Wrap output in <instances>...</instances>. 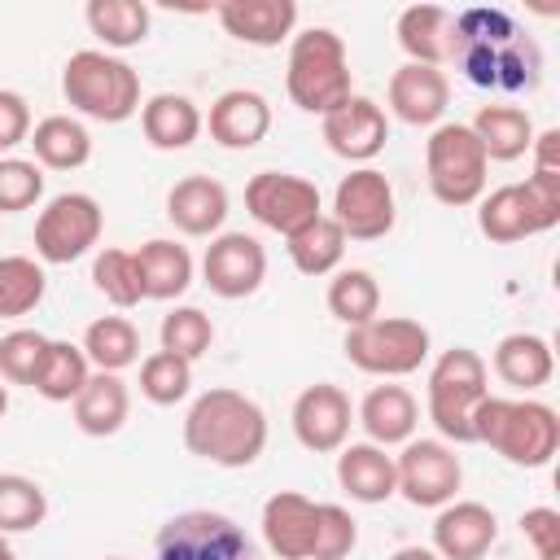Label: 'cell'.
Masks as SVG:
<instances>
[{"mask_svg":"<svg viewBox=\"0 0 560 560\" xmlns=\"http://www.w3.org/2000/svg\"><path fill=\"white\" fill-rule=\"evenodd\" d=\"M201 127H206L201 109L179 92H158V96H149L140 105V131H144V140L153 149H166V153L171 149H188L201 136Z\"/></svg>","mask_w":560,"mask_h":560,"instance_id":"obj_27","label":"cell"},{"mask_svg":"<svg viewBox=\"0 0 560 560\" xmlns=\"http://www.w3.org/2000/svg\"><path fill=\"white\" fill-rule=\"evenodd\" d=\"M486 381H490L486 359L468 346H451L433 363V372H429V420L446 442H455V446L472 442V411L490 394Z\"/></svg>","mask_w":560,"mask_h":560,"instance_id":"obj_5","label":"cell"},{"mask_svg":"<svg viewBox=\"0 0 560 560\" xmlns=\"http://www.w3.org/2000/svg\"><path fill=\"white\" fill-rule=\"evenodd\" d=\"M0 547H4V534H0Z\"/></svg>","mask_w":560,"mask_h":560,"instance_id":"obj_54","label":"cell"},{"mask_svg":"<svg viewBox=\"0 0 560 560\" xmlns=\"http://www.w3.org/2000/svg\"><path fill=\"white\" fill-rule=\"evenodd\" d=\"M52 337L35 332V328H13L0 337V381L9 385H35V372H39V359L48 350Z\"/></svg>","mask_w":560,"mask_h":560,"instance_id":"obj_42","label":"cell"},{"mask_svg":"<svg viewBox=\"0 0 560 560\" xmlns=\"http://www.w3.org/2000/svg\"><path fill=\"white\" fill-rule=\"evenodd\" d=\"M105 560H122V556H105Z\"/></svg>","mask_w":560,"mask_h":560,"instance_id":"obj_53","label":"cell"},{"mask_svg":"<svg viewBox=\"0 0 560 560\" xmlns=\"http://www.w3.org/2000/svg\"><path fill=\"white\" fill-rule=\"evenodd\" d=\"M499 538V521L477 499H451L438 508L433 521V551L438 560H481Z\"/></svg>","mask_w":560,"mask_h":560,"instance_id":"obj_16","label":"cell"},{"mask_svg":"<svg viewBox=\"0 0 560 560\" xmlns=\"http://www.w3.org/2000/svg\"><path fill=\"white\" fill-rule=\"evenodd\" d=\"M398 48L407 52V61L416 66H446L455 61V13H446L442 4H411L398 13Z\"/></svg>","mask_w":560,"mask_h":560,"instance_id":"obj_20","label":"cell"},{"mask_svg":"<svg viewBox=\"0 0 560 560\" xmlns=\"http://www.w3.org/2000/svg\"><path fill=\"white\" fill-rule=\"evenodd\" d=\"M92 284L118 306V311H131L144 302V289H140V271H136V254L131 249H101L92 258Z\"/></svg>","mask_w":560,"mask_h":560,"instance_id":"obj_39","label":"cell"},{"mask_svg":"<svg viewBox=\"0 0 560 560\" xmlns=\"http://www.w3.org/2000/svg\"><path fill=\"white\" fill-rule=\"evenodd\" d=\"M105 228V210L92 192H57L35 219V254L44 262H74L83 258Z\"/></svg>","mask_w":560,"mask_h":560,"instance_id":"obj_9","label":"cell"},{"mask_svg":"<svg viewBox=\"0 0 560 560\" xmlns=\"http://www.w3.org/2000/svg\"><path fill=\"white\" fill-rule=\"evenodd\" d=\"M293 438L315 451V455H328V451H341L346 438H350V424H354V407H350V394L332 381H315L306 385L298 398H293Z\"/></svg>","mask_w":560,"mask_h":560,"instance_id":"obj_13","label":"cell"},{"mask_svg":"<svg viewBox=\"0 0 560 560\" xmlns=\"http://www.w3.org/2000/svg\"><path fill=\"white\" fill-rule=\"evenodd\" d=\"M490 162H516L534 144V118L521 105H481L468 122Z\"/></svg>","mask_w":560,"mask_h":560,"instance_id":"obj_28","label":"cell"},{"mask_svg":"<svg viewBox=\"0 0 560 560\" xmlns=\"http://www.w3.org/2000/svg\"><path fill=\"white\" fill-rule=\"evenodd\" d=\"M228 188L210 175H184L171 192H166V219L184 232V236H214L228 219Z\"/></svg>","mask_w":560,"mask_h":560,"instance_id":"obj_22","label":"cell"},{"mask_svg":"<svg viewBox=\"0 0 560 560\" xmlns=\"http://www.w3.org/2000/svg\"><path fill=\"white\" fill-rule=\"evenodd\" d=\"M472 442H486L516 468H547L560 451V416L538 398L486 394L472 411Z\"/></svg>","mask_w":560,"mask_h":560,"instance_id":"obj_2","label":"cell"},{"mask_svg":"<svg viewBox=\"0 0 560 560\" xmlns=\"http://www.w3.org/2000/svg\"><path fill=\"white\" fill-rule=\"evenodd\" d=\"M0 560H18V556H13V547H9V542H4V547H0Z\"/></svg>","mask_w":560,"mask_h":560,"instance_id":"obj_52","label":"cell"},{"mask_svg":"<svg viewBox=\"0 0 560 560\" xmlns=\"http://www.w3.org/2000/svg\"><path fill=\"white\" fill-rule=\"evenodd\" d=\"M389 140V118L372 96H350L324 114V144L346 162H372Z\"/></svg>","mask_w":560,"mask_h":560,"instance_id":"obj_15","label":"cell"},{"mask_svg":"<svg viewBox=\"0 0 560 560\" xmlns=\"http://www.w3.org/2000/svg\"><path fill=\"white\" fill-rule=\"evenodd\" d=\"M44 516H48L44 486L22 472H0V534H26L44 525Z\"/></svg>","mask_w":560,"mask_h":560,"instance_id":"obj_38","label":"cell"},{"mask_svg":"<svg viewBox=\"0 0 560 560\" xmlns=\"http://www.w3.org/2000/svg\"><path fill=\"white\" fill-rule=\"evenodd\" d=\"M83 354L92 363V372H122L140 359V332L127 315H101L83 328Z\"/></svg>","mask_w":560,"mask_h":560,"instance_id":"obj_31","label":"cell"},{"mask_svg":"<svg viewBox=\"0 0 560 560\" xmlns=\"http://www.w3.org/2000/svg\"><path fill=\"white\" fill-rule=\"evenodd\" d=\"M136 271H140V289L153 302H171L192 284V254L179 241H144L136 249Z\"/></svg>","mask_w":560,"mask_h":560,"instance_id":"obj_29","label":"cell"},{"mask_svg":"<svg viewBox=\"0 0 560 560\" xmlns=\"http://www.w3.org/2000/svg\"><path fill=\"white\" fill-rule=\"evenodd\" d=\"M192 389V363L171 354V350H153L144 363H140V394L158 407H175L184 402Z\"/></svg>","mask_w":560,"mask_h":560,"instance_id":"obj_40","label":"cell"},{"mask_svg":"<svg viewBox=\"0 0 560 560\" xmlns=\"http://www.w3.org/2000/svg\"><path fill=\"white\" fill-rule=\"evenodd\" d=\"M359 542V525L341 503H319V521H315V551L311 560H346Z\"/></svg>","mask_w":560,"mask_h":560,"instance_id":"obj_45","label":"cell"},{"mask_svg":"<svg viewBox=\"0 0 560 560\" xmlns=\"http://www.w3.org/2000/svg\"><path fill=\"white\" fill-rule=\"evenodd\" d=\"M389 560H438V551L433 547H398Z\"/></svg>","mask_w":560,"mask_h":560,"instance_id":"obj_50","label":"cell"},{"mask_svg":"<svg viewBox=\"0 0 560 560\" xmlns=\"http://www.w3.org/2000/svg\"><path fill=\"white\" fill-rule=\"evenodd\" d=\"M328 311L346 324V328H359L368 319L381 315V284L368 267H341L332 280H328Z\"/></svg>","mask_w":560,"mask_h":560,"instance_id":"obj_35","label":"cell"},{"mask_svg":"<svg viewBox=\"0 0 560 560\" xmlns=\"http://www.w3.org/2000/svg\"><path fill=\"white\" fill-rule=\"evenodd\" d=\"M289 101L306 114H332L354 96L350 88V61H346V39L328 26H306L289 44V70H284Z\"/></svg>","mask_w":560,"mask_h":560,"instance_id":"obj_3","label":"cell"},{"mask_svg":"<svg viewBox=\"0 0 560 560\" xmlns=\"http://www.w3.org/2000/svg\"><path fill=\"white\" fill-rule=\"evenodd\" d=\"M44 197V166L26 158H0V214L31 210Z\"/></svg>","mask_w":560,"mask_h":560,"instance_id":"obj_43","label":"cell"},{"mask_svg":"<svg viewBox=\"0 0 560 560\" xmlns=\"http://www.w3.org/2000/svg\"><path fill=\"white\" fill-rule=\"evenodd\" d=\"M424 175L429 192L442 206H477L486 197V175L490 158L468 131V122H438L433 136L424 140Z\"/></svg>","mask_w":560,"mask_h":560,"instance_id":"obj_6","label":"cell"},{"mask_svg":"<svg viewBox=\"0 0 560 560\" xmlns=\"http://www.w3.org/2000/svg\"><path fill=\"white\" fill-rule=\"evenodd\" d=\"M521 201H525V219H529V232H551L560 223V175H538L529 171L525 184H521Z\"/></svg>","mask_w":560,"mask_h":560,"instance_id":"obj_46","label":"cell"},{"mask_svg":"<svg viewBox=\"0 0 560 560\" xmlns=\"http://www.w3.org/2000/svg\"><path fill=\"white\" fill-rule=\"evenodd\" d=\"M70 407H74V424L88 438H114L127 424L131 394H127V385H122L118 372H92L88 385L79 389V398Z\"/></svg>","mask_w":560,"mask_h":560,"instance_id":"obj_26","label":"cell"},{"mask_svg":"<svg viewBox=\"0 0 560 560\" xmlns=\"http://www.w3.org/2000/svg\"><path fill=\"white\" fill-rule=\"evenodd\" d=\"M61 96L83 118L127 122L131 114H140V74L114 52L79 48L61 70Z\"/></svg>","mask_w":560,"mask_h":560,"instance_id":"obj_4","label":"cell"},{"mask_svg":"<svg viewBox=\"0 0 560 560\" xmlns=\"http://www.w3.org/2000/svg\"><path fill=\"white\" fill-rule=\"evenodd\" d=\"M494 372L503 385L521 389V394H534L551 381L556 372V354H551V341L538 337V332H508L499 346H494Z\"/></svg>","mask_w":560,"mask_h":560,"instance_id":"obj_25","label":"cell"},{"mask_svg":"<svg viewBox=\"0 0 560 560\" xmlns=\"http://www.w3.org/2000/svg\"><path fill=\"white\" fill-rule=\"evenodd\" d=\"M35 149V162L48 166V171H79L88 158H92V136L79 118L70 114H48L31 127V140Z\"/></svg>","mask_w":560,"mask_h":560,"instance_id":"obj_30","label":"cell"},{"mask_svg":"<svg viewBox=\"0 0 560 560\" xmlns=\"http://www.w3.org/2000/svg\"><path fill=\"white\" fill-rule=\"evenodd\" d=\"M214 13H219V26L232 39L254 44V48H276L298 26V4L293 0H223Z\"/></svg>","mask_w":560,"mask_h":560,"instance_id":"obj_19","label":"cell"},{"mask_svg":"<svg viewBox=\"0 0 560 560\" xmlns=\"http://www.w3.org/2000/svg\"><path fill=\"white\" fill-rule=\"evenodd\" d=\"M284 249L302 276H328V271H337V262L346 254V232L337 228L332 214H319L306 228H298L293 236H284Z\"/></svg>","mask_w":560,"mask_h":560,"instance_id":"obj_33","label":"cell"},{"mask_svg":"<svg viewBox=\"0 0 560 560\" xmlns=\"http://www.w3.org/2000/svg\"><path fill=\"white\" fill-rule=\"evenodd\" d=\"M359 424L372 446H402L420 424V407L407 385H372L359 402Z\"/></svg>","mask_w":560,"mask_h":560,"instance_id":"obj_24","label":"cell"},{"mask_svg":"<svg viewBox=\"0 0 560 560\" xmlns=\"http://www.w3.org/2000/svg\"><path fill=\"white\" fill-rule=\"evenodd\" d=\"M83 18L105 48H136L149 35V4L140 0H88Z\"/></svg>","mask_w":560,"mask_h":560,"instance_id":"obj_34","label":"cell"},{"mask_svg":"<svg viewBox=\"0 0 560 560\" xmlns=\"http://www.w3.org/2000/svg\"><path fill=\"white\" fill-rule=\"evenodd\" d=\"M516 35V22L508 9H490V4H472L464 13H455V48L468 44H508Z\"/></svg>","mask_w":560,"mask_h":560,"instance_id":"obj_44","label":"cell"},{"mask_svg":"<svg viewBox=\"0 0 560 560\" xmlns=\"http://www.w3.org/2000/svg\"><path fill=\"white\" fill-rule=\"evenodd\" d=\"M451 105V83L438 66H398L389 74V109L407 127H438Z\"/></svg>","mask_w":560,"mask_h":560,"instance_id":"obj_18","label":"cell"},{"mask_svg":"<svg viewBox=\"0 0 560 560\" xmlns=\"http://www.w3.org/2000/svg\"><path fill=\"white\" fill-rule=\"evenodd\" d=\"M88 376H92V363H88L83 346H74V341H48L31 389L39 398H48V402H74L79 389L88 385Z\"/></svg>","mask_w":560,"mask_h":560,"instance_id":"obj_32","label":"cell"},{"mask_svg":"<svg viewBox=\"0 0 560 560\" xmlns=\"http://www.w3.org/2000/svg\"><path fill=\"white\" fill-rule=\"evenodd\" d=\"M346 359L368 376H411L429 359V328L407 315H376L346 328Z\"/></svg>","mask_w":560,"mask_h":560,"instance_id":"obj_7","label":"cell"},{"mask_svg":"<svg viewBox=\"0 0 560 560\" xmlns=\"http://www.w3.org/2000/svg\"><path fill=\"white\" fill-rule=\"evenodd\" d=\"M521 534L529 538L538 560H560V512L556 508H525Z\"/></svg>","mask_w":560,"mask_h":560,"instance_id":"obj_47","label":"cell"},{"mask_svg":"<svg viewBox=\"0 0 560 560\" xmlns=\"http://www.w3.org/2000/svg\"><path fill=\"white\" fill-rule=\"evenodd\" d=\"M315 521L319 503L298 490H276L262 503V542L280 560H311L315 551Z\"/></svg>","mask_w":560,"mask_h":560,"instance_id":"obj_17","label":"cell"},{"mask_svg":"<svg viewBox=\"0 0 560 560\" xmlns=\"http://www.w3.org/2000/svg\"><path fill=\"white\" fill-rule=\"evenodd\" d=\"M529 158H534V171H538V175H560V127L534 131Z\"/></svg>","mask_w":560,"mask_h":560,"instance_id":"obj_49","label":"cell"},{"mask_svg":"<svg viewBox=\"0 0 560 560\" xmlns=\"http://www.w3.org/2000/svg\"><path fill=\"white\" fill-rule=\"evenodd\" d=\"M394 472H398V494L411 508H446L459 494V481H464L459 455L442 438L402 442V455L394 459Z\"/></svg>","mask_w":560,"mask_h":560,"instance_id":"obj_11","label":"cell"},{"mask_svg":"<svg viewBox=\"0 0 560 560\" xmlns=\"http://www.w3.org/2000/svg\"><path fill=\"white\" fill-rule=\"evenodd\" d=\"M44 267L26 254H4L0 258V319H22L44 302Z\"/></svg>","mask_w":560,"mask_h":560,"instance_id":"obj_36","label":"cell"},{"mask_svg":"<svg viewBox=\"0 0 560 560\" xmlns=\"http://www.w3.org/2000/svg\"><path fill=\"white\" fill-rule=\"evenodd\" d=\"M210 140L223 149H254L271 131V105L254 88H232L210 105Z\"/></svg>","mask_w":560,"mask_h":560,"instance_id":"obj_21","label":"cell"},{"mask_svg":"<svg viewBox=\"0 0 560 560\" xmlns=\"http://www.w3.org/2000/svg\"><path fill=\"white\" fill-rule=\"evenodd\" d=\"M337 486L354 499V503H385L398 494V472H394V455L385 446L372 442H350L337 455Z\"/></svg>","mask_w":560,"mask_h":560,"instance_id":"obj_23","label":"cell"},{"mask_svg":"<svg viewBox=\"0 0 560 560\" xmlns=\"http://www.w3.org/2000/svg\"><path fill=\"white\" fill-rule=\"evenodd\" d=\"M4 411H9V389L0 385V420H4Z\"/></svg>","mask_w":560,"mask_h":560,"instance_id":"obj_51","label":"cell"},{"mask_svg":"<svg viewBox=\"0 0 560 560\" xmlns=\"http://www.w3.org/2000/svg\"><path fill=\"white\" fill-rule=\"evenodd\" d=\"M158 337H162V350L197 363L210 350V341H214V324H210V315L201 306H175V311L162 315Z\"/></svg>","mask_w":560,"mask_h":560,"instance_id":"obj_41","label":"cell"},{"mask_svg":"<svg viewBox=\"0 0 560 560\" xmlns=\"http://www.w3.org/2000/svg\"><path fill=\"white\" fill-rule=\"evenodd\" d=\"M245 210L280 232V236H293L298 228H306L311 219L324 214V201H319V188L306 179V175H289V171H258L249 184H245Z\"/></svg>","mask_w":560,"mask_h":560,"instance_id":"obj_12","label":"cell"},{"mask_svg":"<svg viewBox=\"0 0 560 560\" xmlns=\"http://www.w3.org/2000/svg\"><path fill=\"white\" fill-rule=\"evenodd\" d=\"M332 219L346 232V241H381L394 232L398 206H394V184L376 166H354L341 175L332 192Z\"/></svg>","mask_w":560,"mask_h":560,"instance_id":"obj_10","label":"cell"},{"mask_svg":"<svg viewBox=\"0 0 560 560\" xmlns=\"http://www.w3.org/2000/svg\"><path fill=\"white\" fill-rule=\"evenodd\" d=\"M184 446L219 468H249L267 446V416L249 394L214 385L192 398L184 416Z\"/></svg>","mask_w":560,"mask_h":560,"instance_id":"obj_1","label":"cell"},{"mask_svg":"<svg viewBox=\"0 0 560 560\" xmlns=\"http://www.w3.org/2000/svg\"><path fill=\"white\" fill-rule=\"evenodd\" d=\"M201 276L210 284V293L236 302V298H249L258 293V284L267 280V249L258 245V236L249 232H219L210 245H206V258H201Z\"/></svg>","mask_w":560,"mask_h":560,"instance_id":"obj_14","label":"cell"},{"mask_svg":"<svg viewBox=\"0 0 560 560\" xmlns=\"http://www.w3.org/2000/svg\"><path fill=\"white\" fill-rule=\"evenodd\" d=\"M477 228L481 236H490L494 245H516L529 232V219H525V201H521V184H503L494 192H486L477 201Z\"/></svg>","mask_w":560,"mask_h":560,"instance_id":"obj_37","label":"cell"},{"mask_svg":"<svg viewBox=\"0 0 560 560\" xmlns=\"http://www.w3.org/2000/svg\"><path fill=\"white\" fill-rule=\"evenodd\" d=\"M31 140V105L22 92L0 88V158H9V149Z\"/></svg>","mask_w":560,"mask_h":560,"instance_id":"obj_48","label":"cell"},{"mask_svg":"<svg viewBox=\"0 0 560 560\" xmlns=\"http://www.w3.org/2000/svg\"><path fill=\"white\" fill-rule=\"evenodd\" d=\"M158 560H258V551L232 516L192 508L158 529Z\"/></svg>","mask_w":560,"mask_h":560,"instance_id":"obj_8","label":"cell"}]
</instances>
